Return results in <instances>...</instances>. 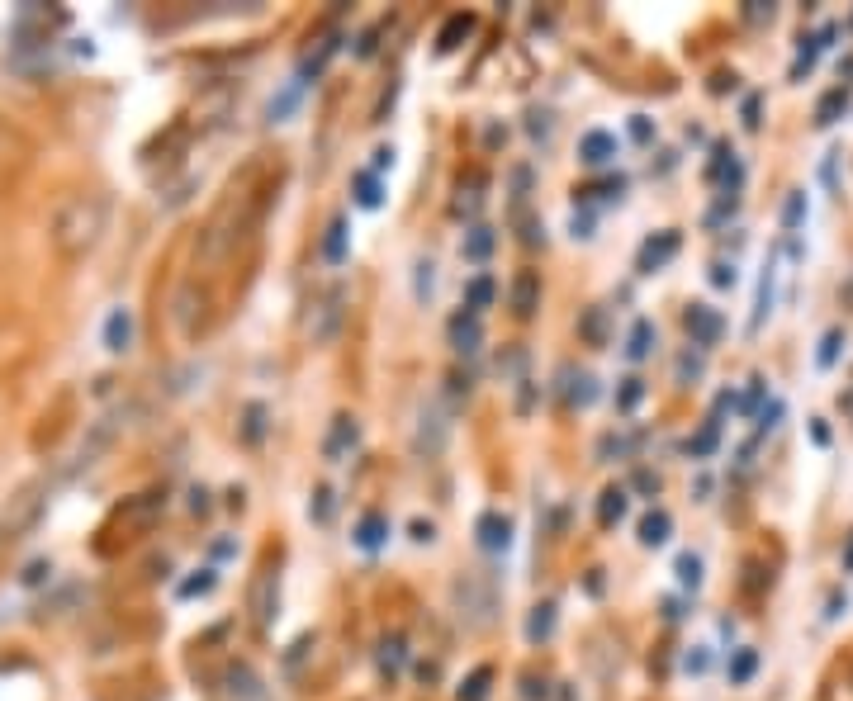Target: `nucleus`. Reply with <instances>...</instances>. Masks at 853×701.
Instances as JSON below:
<instances>
[{"label": "nucleus", "mask_w": 853, "mask_h": 701, "mask_svg": "<svg viewBox=\"0 0 853 701\" xmlns=\"http://www.w3.org/2000/svg\"><path fill=\"white\" fill-rule=\"evenodd\" d=\"M745 124L759 128V100H749V105H745Z\"/></svg>", "instance_id": "obj_54"}, {"label": "nucleus", "mask_w": 853, "mask_h": 701, "mask_svg": "<svg viewBox=\"0 0 853 701\" xmlns=\"http://www.w3.org/2000/svg\"><path fill=\"white\" fill-rule=\"evenodd\" d=\"M759 398H763V379H754V389L745 394V413H754V408H759Z\"/></svg>", "instance_id": "obj_51"}, {"label": "nucleus", "mask_w": 853, "mask_h": 701, "mask_svg": "<svg viewBox=\"0 0 853 701\" xmlns=\"http://www.w3.org/2000/svg\"><path fill=\"white\" fill-rule=\"evenodd\" d=\"M105 346L114 351V356H124L128 346H133V313L128 308H114L105 318Z\"/></svg>", "instance_id": "obj_18"}, {"label": "nucleus", "mask_w": 853, "mask_h": 701, "mask_svg": "<svg viewBox=\"0 0 853 701\" xmlns=\"http://www.w3.org/2000/svg\"><path fill=\"white\" fill-rule=\"evenodd\" d=\"M564 379H569V403H574V408H588V403L598 398V379L593 375H574V370H564Z\"/></svg>", "instance_id": "obj_27"}, {"label": "nucleus", "mask_w": 853, "mask_h": 701, "mask_svg": "<svg viewBox=\"0 0 853 701\" xmlns=\"http://www.w3.org/2000/svg\"><path fill=\"white\" fill-rule=\"evenodd\" d=\"M844 109H849V86H835L830 95H820V105H816V124H820V128H830V124L839 119V114H844Z\"/></svg>", "instance_id": "obj_24"}, {"label": "nucleus", "mask_w": 853, "mask_h": 701, "mask_svg": "<svg viewBox=\"0 0 853 701\" xmlns=\"http://www.w3.org/2000/svg\"><path fill=\"white\" fill-rule=\"evenodd\" d=\"M560 701H574V692H569V687H564V692H560Z\"/></svg>", "instance_id": "obj_56"}, {"label": "nucleus", "mask_w": 853, "mask_h": 701, "mask_svg": "<svg viewBox=\"0 0 853 701\" xmlns=\"http://www.w3.org/2000/svg\"><path fill=\"white\" fill-rule=\"evenodd\" d=\"M688 673H707V654H702V649L688 654Z\"/></svg>", "instance_id": "obj_53"}, {"label": "nucleus", "mask_w": 853, "mask_h": 701, "mask_svg": "<svg viewBox=\"0 0 853 701\" xmlns=\"http://www.w3.org/2000/svg\"><path fill=\"white\" fill-rule=\"evenodd\" d=\"M384 166H394V147H375V176H380Z\"/></svg>", "instance_id": "obj_50"}, {"label": "nucleus", "mask_w": 853, "mask_h": 701, "mask_svg": "<svg viewBox=\"0 0 853 701\" xmlns=\"http://www.w3.org/2000/svg\"><path fill=\"white\" fill-rule=\"evenodd\" d=\"M190 512H209V493H204V488L190 493Z\"/></svg>", "instance_id": "obj_52"}, {"label": "nucleus", "mask_w": 853, "mask_h": 701, "mask_svg": "<svg viewBox=\"0 0 853 701\" xmlns=\"http://www.w3.org/2000/svg\"><path fill=\"white\" fill-rule=\"evenodd\" d=\"M351 540L361 545L365 555H375L384 540H389V517H384V512H365L361 522H356V531H351Z\"/></svg>", "instance_id": "obj_15"}, {"label": "nucleus", "mask_w": 853, "mask_h": 701, "mask_svg": "<svg viewBox=\"0 0 853 701\" xmlns=\"http://www.w3.org/2000/svg\"><path fill=\"white\" fill-rule=\"evenodd\" d=\"M351 195H356V204H361V209H380V204H384L380 176H375V171H356V176H351Z\"/></svg>", "instance_id": "obj_22"}, {"label": "nucleus", "mask_w": 853, "mask_h": 701, "mask_svg": "<svg viewBox=\"0 0 853 701\" xmlns=\"http://www.w3.org/2000/svg\"><path fill=\"white\" fill-rule=\"evenodd\" d=\"M214 569H200V578H185L181 583V597H204V593H214Z\"/></svg>", "instance_id": "obj_38"}, {"label": "nucleus", "mask_w": 853, "mask_h": 701, "mask_svg": "<svg viewBox=\"0 0 853 701\" xmlns=\"http://www.w3.org/2000/svg\"><path fill=\"white\" fill-rule=\"evenodd\" d=\"M323 256L337 266V261H346V214H337L332 223H327V237H323Z\"/></svg>", "instance_id": "obj_26"}, {"label": "nucleus", "mask_w": 853, "mask_h": 701, "mask_svg": "<svg viewBox=\"0 0 853 701\" xmlns=\"http://www.w3.org/2000/svg\"><path fill=\"white\" fill-rule=\"evenodd\" d=\"M342 318H346V289L337 285V289H327L323 299L313 304V318H309L313 346H327V342H332V337H337V327H342Z\"/></svg>", "instance_id": "obj_3"}, {"label": "nucleus", "mask_w": 853, "mask_h": 701, "mask_svg": "<svg viewBox=\"0 0 853 701\" xmlns=\"http://www.w3.org/2000/svg\"><path fill=\"white\" fill-rule=\"evenodd\" d=\"M631 138H636V143H650V138H654L650 119H640V114H636V119H631Z\"/></svg>", "instance_id": "obj_46"}, {"label": "nucleus", "mask_w": 853, "mask_h": 701, "mask_svg": "<svg viewBox=\"0 0 853 701\" xmlns=\"http://www.w3.org/2000/svg\"><path fill=\"white\" fill-rule=\"evenodd\" d=\"M631 484H636L640 493H650V498H654V493H659V474H654V469H636V479H631Z\"/></svg>", "instance_id": "obj_45"}, {"label": "nucleus", "mask_w": 853, "mask_h": 701, "mask_svg": "<svg viewBox=\"0 0 853 701\" xmlns=\"http://www.w3.org/2000/svg\"><path fill=\"white\" fill-rule=\"evenodd\" d=\"M455 602H460V616H465V607H470V621H474V626H484V621L493 616V588H479L474 578L455 583Z\"/></svg>", "instance_id": "obj_9"}, {"label": "nucleus", "mask_w": 853, "mask_h": 701, "mask_svg": "<svg viewBox=\"0 0 853 701\" xmlns=\"http://www.w3.org/2000/svg\"><path fill=\"white\" fill-rule=\"evenodd\" d=\"M522 683H527V687H522V697H527V701L545 697V683H541V678H536V673H527V678H522Z\"/></svg>", "instance_id": "obj_48"}, {"label": "nucleus", "mask_w": 853, "mask_h": 701, "mask_svg": "<svg viewBox=\"0 0 853 701\" xmlns=\"http://www.w3.org/2000/svg\"><path fill=\"white\" fill-rule=\"evenodd\" d=\"M669 536H673V517L664 512V507H654V512H645V517H640V545H645V550L669 545Z\"/></svg>", "instance_id": "obj_16"}, {"label": "nucleus", "mask_w": 853, "mask_h": 701, "mask_svg": "<svg viewBox=\"0 0 853 701\" xmlns=\"http://www.w3.org/2000/svg\"><path fill=\"white\" fill-rule=\"evenodd\" d=\"M109 228V199L86 190V195H67L57 204L53 214V252L62 261H81V256H91L100 247V237Z\"/></svg>", "instance_id": "obj_1"}, {"label": "nucleus", "mask_w": 853, "mask_h": 701, "mask_svg": "<svg viewBox=\"0 0 853 701\" xmlns=\"http://www.w3.org/2000/svg\"><path fill=\"white\" fill-rule=\"evenodd\" d=\"M309 517H313V522H327V517H332V488H318V493H313Z\"/></svg>", "instance_id": "obj_41"}, {"label": "nucleus", "mask_w": 853, "mask_h": 701, "mask_svg": "<svg viewBox=\"0 0 853 701\" xmlns=\"http://www.w3.org/2000/svg\"><path fill=\"white\" fill-rule=\"evenodd\" d=\"M555 612H560L555 602H536V607H531V616H527V640L531 645H545V640L555 635Z\"/></svg>", "instance_id": "obj_21"}, {"label": "nucleus", "mask_w": 853, "mask_h": 701, "mask_svg": "<svg viewBox=\"0 0 853 701\" xmlns=\"http://www.w3.org/2000/svg\"><path fill=\"white\" fill-rule=\"evenodd\" d=\"M678 247H683V237L673 233H659V237H650V242H645V247H640V256H636V270L640 275H654V270H664L673 261V256H678Z\"/></svg>", "instance_id": "obj_6"}, {"label": "nucleus", "mask_w": 853, "mask_h": 701, "mask_svg": "<svg viewBox=\"0 0 853 701\" xmlns=\"http://www.w3.org/2000/svg\"><path fill=\"white\" fill-rule=\"evenodd\" d=\"M844 574H853V531H849V550H844Z\"/></svg>", "instance_id": "obj_55"}, {"label": "nucleus", "mask_w": 853, "mask_h": 701, "mask_svg": "<svg viewBox=\"0 0 853 701\" xmlns=\"http://www.w3.org/2000/svg\"><path fill=\"white\" fill-rule=\"evenodd\" d=\"M839 29L835 24H825L816 38H801V53H797V62H792V81H801V76L816 67V57H820V48H830V38H835Z\"/></svg>", "instance_id": "obj_19"}, {"label": "nucleus", "mask_w": 853, "mask_h": 701, "mask_svg": "<svg viewBox=\"0 0 853 701\" xmlns=\"http://www.w3.org/2000/svg\"><path fill=\"white\" fill-rule=\"evenodd\" d=\"M432 536H436L432 522H413V540H418V545H432Z\"/></svg>", "instance_id": "obj_49"}, {"label": "nucleus", "mask_w": 853, "mask_h": 701, "mask_svg": "<svg viewBox=\"0 0 853 701\" xmlns=\"http://www.w3.org/2000/svg\"><path fill=\"white\" fill-rule=\"evenodd\" d=\"M640 398H645V384H640V379H621V394H617V408H621V413H631Z\"/></svg>", "instance_id": "obj_39"}, {"label": "nucleus", "mask_w": 853, "mask_h": 701, "mask_svg": "<svg viewBox=\"0 0 853 701\" xmlns=\"http://www.w3.org/2000/svg\"><path fill=\"white\" fill-rule=\"evenodd\" d=\"M465 261H489V252H493V228H474L470 237H465Z\"/></svg>", "instance_id": "obj_31"}, {"label": "nucleus", "mask_w": 853, "mask_h": 701, "mask_svg": "<svg viewBox=\"0 0 853 701\" xmlns=\"http://www.w3.org/2000/svg\"><path fill=\"white\" fill-rule=\"evenodd\" d=\"M697 375H702V356H692V351L688 356H678V379L688 384V379H697Z\"/></svg>", "instance_id": "obj_43"}, {"label": "nucleus", "mask_w": 853, "mask_h": 701, "mask_svg": "<svg viewBox=\"0 0 853 701\" xmlns=\"http://www.w3.org/2000/svg\"><path fill=\"white\" fill-rule=\"evenodd\" d=\"M48 503H53V484H48V479H29V484H24L15 498H10L5 517H0V540H5V545L29 540V536H34V526L43 522Z\"/></svg>", "instance_id": "obj_2"}, {"label": "nucleus", "mask_w": 853, "mask_h": 701, "mask_svg": "<svg viewBox=\"0 0 853 701\" xmlns=\"http://www.w3.org/2000/svg\"><path fill=\"white\" fill-rule=\"evenodd\" d=\"M754 668H759V654H754V649H735V659H730V683H749Z\"/></svg>", "instance_id": "obj_34"}, {"label": "nucleus", "mask_w": 853, "mask_h": 701, "mask_svg": "<svg viewBox=\"0 0 853 701\" xmlns=\"http://www.w3.org/2000/svg\"><path fill=\"white\" fill-rule=\"evenodd\" d=\"M683 323H688L692 346H716L721 342V332H726V318H721L716 308H707V304H692Z\"/></svg>", "instance_id": "obj_5"}, {"label": "nucleus", "mask_w": 853, "mask_h": 701, "mask_svg": "<svg viewBox=\"0 0 853 701\" xmlns=\"http://www.w3.org/2000/svg\"><path fill=\"white\" fill-rule=\"evenodd\" d=\"M479 342H484V327H479V313H455L451 318V346L460 351V356H474L479 351Z\"/></svg>", "instance_id": "obj_13"}, {"label": "nucleus", "mask_w": 853, "mask_h": 701, "mask_svg": "<svg viewBox=\"0 0 853 701\" xmlns=\"http://www.w3.org/2000/svg\"><path fill=\"white\" fill-rule=\"evenodd\" d=\"M356 441H361V427H356V417H332V427H327V441H323V455L332 460V465H342L346 450H356Z\"/></svg>", "instance_id": "obj_7"}, {"label": "nucleus", "mask_w": 853, "mask_h": 701, "mask_svg": "<svg viewBox=\"0 0 853 701\" xmlns=\"http://www.w3.org/2000/svg\"><path fill=\"white\" fill-rule=\"evenodd\" d=\"M441 446H446V417L436 403H427L418 417V455H441Z\"/></svg>", "instance_id": "obj_12"}, {"label": "nucleus", "mask_w": 853, "mask_h": 701, "mask_svg": "<svg viewBox=\"0 0 853 701\" xmlns=\"http://www.w3.org/2000/svg\"><path fill=\"white\" fill-rule=\"evenodd\" d=\"M801 218H806V195H801V190H792V195H787V204H782V223H787V228H797Z\"/></svg>", "instance_id": "obj_40"}, {"label": "nucleus", "mask_w": 853, "mask_h": 701, "mask_svg": "<svg viewBox=\"0 0 853 701\" xmlns=\"http://www.w3.org/2000/svg\"><path fill=\"white\" fill-rule=\"evenodd\" d=\"M380 668L394 678L403 668V635H389V640H380Z\"/></svg>", "instance_id": "obj_33"}, {"label": "nucleus", "mask_w": 853, "mask_h": 701, "mask_svg": "<svg viewBox=\"0 0 853 701\" xmlns=\"http://www.w3.org/2000/svg\"><path fill=\"white\" fill-rule=\"evenodd\" d=\"M536 304H541V280H536L531 270H522V275L512 280V313H517V318H531Z\"/></svg>", "instance_id": "obj_17"}, {"label": "nucleus", "mask_w": 853, "mask_h": 701, "mask_svg": "<svg viewBox=\"0 0 853 701\" xmlns=\"http://www.w3.org/2000/svg\"><path fill=\"white\" fill-rule=\"evenodd\" d=\"M43 574H53V564H48V559L29 564V569H24V583H43Z\"/></svg>", "instance_id": "obj_47"}, {"label": "nucleus", "mask_w": 853, "mask_h": 701, "mask_svg": "<svg viewBox=\"0 0 853 701\" xmlns=\"http://www.w3.org/2000/svg\"><path fill=\"white\" fill-rule=\"evenodd\" d=\"M166 507V493H138L133 503H124L119 512H114V522L105 526V531H114V526H124V531H147V526L162 517Z\"/></svg>", "instance_id": "obj_4"}, {"label": "nucleus", "mask_w": 853, "mask_h": 701, "mask_svg": "<svg viewBox=\"0 0 853 701\" xmlns=\"http://www.w3.org/2000/svg\"><path fill=\"white\" fill-rule=\"evenodd\" d=\"M839 346H844V327H830L825 337H820V351H816V365L820 370H830L839 360Z\"/></svg>", "instance_id": "obj_32"}, {"label": "nucleus", "mask_w": 853, "mask_h": 701, "mask_svg": "<svg viewBox=\"0 0 853 701\" xmlns=\"http://www.w3.org/2000/svg\"><path fill=\"white\" fill-rule=\"evenodd\" d=\"M617 157V133H607V128H588L579 138V162L583 166H607Z\"/></svg>", "instance_id": "obj_11"}, {"label": "nucleus", "mask_w": 853, "mask_h": 701, "mask_svg": "<svg viewBox=\"0 0 853 701\" xmlns=\"http://www.w3.org/2000/svg\"><path fill=\"white\" fill-rule=\"evenodd\" d=\"M716 446H721V422L711 417L707 427H702V432H697V436L688 441V455H692V460H707V455H711Z\"/></svg>", "instance_id": "obj_28"}, {"label": "nucleus", "mask_w": 853, "mask_h": 701, "mask_svg": "<svg viewBox=\"0 0 853 701\" xmlns=\"http://www.w3.org/2000/svg\"><path fill=\"white\" fill-rule=\"evenodd\" d=\"M678 583H683V588H697V583H702V559L678 555Z\"/></svg>", "instance_id": "obj_37"}, {"label": "nucleus", "mask_w": 853, "mask_h": 701, "mask_svg": "<svg viewBox=\"0 0 853 701\" xmlns=\"http://www.w3.org/2000/svg\"><path fill=\"white\" fill-rule=\"evenodd\" d=\"M735 280H740V275H735V266H730V261H716V266H711V285H716V289H730Z\"/></svg>", "instance_id": "obj_42"}, {"label": "nucleus", "mask_w": 853, "mask_h": 701, "mask_svg": "<svg viewBox=\"0 0 853 701\" xmlns=\"http://www.w3.org/2000/svg\"><path fill=\"white\" fill-rule=\"evenodd\" d=\"M294 100H299V86H290L280 100H271V119H285V114L294 109Z\"/></svg>", "instance_id": "obj_44"}, {"label": "nucleus", "mask_w": 853, "mask_h": 701, "mask_svg": "<svg viewBox=\"0 0 853 701\" xmlns=\"http://www.w3.org/2000/svg\"><path fill=\"white\" fill-rule=\"evenodd\" d=\"M470 34H474V15H451L441 24V34H436V53H455Z\"/></svg>", "instance_id": "obj_20"}, {"label": "nucleus", "mask_w": 853, "mask_h": 701, "mask_svg": "<svg viewBox=\"0 0 853 701\" xmlns=\"http://www.w3.org/2000/svg\"><path fill=\"white\" fill-rule=\"evenodd\" d=\"M773 313V266L763 270V285H759V304H754V318H749V332H759L763 318Z\"/></svg>", "instance_id": "obj_30"}, {"label": "nucleus", "mask_w": 853, "mask_h": 701, "mask_svg": "<svg viewBox=\"0 0 853 701\" xmlns=\"http://www.w3.org/2000/svg\"><path fill=\"white\" fill-rule=\"evenodd\" d=\"M275 607H280V578L266 569V574L256 578V588H252V616H256V626L261 630L275 621Z\"/></svg>", "instance_id": "obj_10"}, {"label": "nucleus", "mask_w": 853, "mask_h": 701, "mask_svg": "<svg viewBox=\"0 0 853 701\" xmlns=\"http://www.w3.org/2000/svg\"><path fill=\"white\" fill-rule=\"evenodd\" d=\"M626 512H631V493L621 484H612V488H602V498H598V526H621L626 522Z\"/></svg>", "instance_id": "obj_14"}, {"label": "nucleus", "mask_w": 853, "mask_h": 701, "mask_svg": "<svg viewBox=\"0 0 853 701\" xmlns=\"http://www.w3.org/2000/svg\"><path fill=\"white\" fill-rule=\"evenodd\" d=\"M242 436H247V441H261V436H266V403H252V408H247V422H242Z\"/></svg>", "instance_id": "obj_35"}, {"label": "nucleus", "mask_w": 853, "mask_h": 701, "mask_svg": "<svg viewBox=\"0 0 853 701\" xmlns=\"http://www.w3.org/2000/svg\"><path fill=\"white\" fill-rule=\"evenodd\" d=\"M654 351V323L650 318H636L631 337H626V360H645Z\"/></svg>", "instance_id": "obj_25"}, {"label": "nucleus", "mask_w": 853, "mask_h": 701, "mask_svg": "<svg viewBox=\"0 0 853 701\" xmlns=\"http://www.w3.org/2000/svg\"><path fill=\"white\" fill-rule=\"evenodd\" d=\"M474 536H479V550H489V555H503L512 545V522L503 512H484L479 522H474Z\"/></svg>", "instance_id": "obj_8"}, {"label": "nucleus", "mask_w": 853, "mask_h": 701, "mask_svg": "<svg viewBox=\"0 0 853 701\" xmlns=\"http://www.w3.org/2000/svg\"><path fill=\"white\" fill-rule=\"evenodd\" d=\"M583 337H588L593 346L607 342V313H602V308H588V318H583Z\"/></svg>", "instance_id": "obj_36"}, {"label": "nucleus", "mask_w": 853, "mask_h": 701, "mask_svg": "<svg viewBox=\"0 0 853 701\" xmlns=\"http://www.w3.org/2000/svg\"><path fill=\"white\" fill-rule=\"evenodd\" d=\"M489 683H493V668H474L470 678L460 683V701H489Z\"/></svg>", "instance_id": "obj_29"}, {"label": "nucleus", "mask_w": 853, "mask_h": 701, "mask_svg": "<svg viewBox=\"0 0 853 701\" xmlns=\"http://www.w3.org/2000/svg\"><path fill=\"white\" fill-rule=\"evenodd\" d=\"M493 299H498V285H493V275H474L470 285H465V308H470V313H484Z\"/></svg>", "instance_id": "obj_23"}]
</instances>
